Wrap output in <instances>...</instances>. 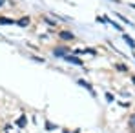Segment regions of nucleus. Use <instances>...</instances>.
Returning <instances> with one entry per match:
<instances>
[{"label": "nucleus", "instance_id": "1", "mask_svg": "<svg viewBox=\"0 0 135 133\" xmlns=\"http://www.w3.org/2000/svg\"><path fill=\"white\" fill-rule=\"evenodd\" d=\"M69 51H71V49H68V47H55V49H53V55H55V57H66Z\"/></svg>", "mask_w": 135, "mask_h": 133}, {"label": "nucleus", "instance_id": "2", "mask_svg": "<svg viewBox=\"0 0 135 133\" xmlns=\"http://www.w3.org/2000/svg\"><path fill=\"white\" fill-rule=\"evenodd\" d=\"M66 60L69 64H75V66H82V60L77 58V57H71V55H66Z\"/></svg>", "mask_w": 135, "mask_h": 133}, {"label": "nucleus", "instance_id": "3", "mask_svg": "<svg viewBox=\"0 0 135 133\" xmlns=\"http://www.w3.org/2000/svg\"><path fill=\"white\" fill-rule=\"evenodd\" d=\"M60 38L62 40H73V33L71 31H62L60 33Z\"/></svg>", "mask_w": 135, "mask_h": 133}, {"label": "nucleus", "instance_id": "4", "mask_svg": "<svg viewBox=\"0 0 135 133\" xmlns=\"http://www.w3.org/2000/svg\"><path fill=\"white\" fill-rule=\"evenodd\" d=\"M17 24H18V26H22V27H26V26L29 24V17H24V18H20Z\"/></svg>", "mask_w": 135, "mask_h": 133}, {"label": "nucleus", "instance_id": "5", "mask_svg": "<svg viewBox=\"0 0 135 133\" xmlns=\"http://www.w3.org/2000/svg\"><path fill=\"white\" fill-rule=\"evenodd\" d=\"M0 24H15V20L7 18V17H0Z\"/></svg>", "mask_w": 135, "mask_h": 133}, {"label": "nucleus", "instance_id": "6", "mask_svg": "<svg viewBox=\"0 0 135 133\" xmlns=\"http://www.w3.org/2000/svg\"><path fill=\"white\" fill-rule=\"evenodd\" d=\"M122 37H124V40H126V42H128V44L132 46V49H135V42H133V40H132V38H130V37H128V35H122Z\"/></svg>", "mask_w": 135, "mask_h": 133}, {"label": "nucleus", "instance_id": "7", "mask_svg": "<svg viewBox=\"0 0 135 133\" xmlns=\"http://www.w3.org/2000/svg\"><path fill=\"white\" fill-rule=\"evenodd\" d=\"M117 17H119V18H120V20H122L124 24H130V26H132V22H130V20H126V18H124L122 15H119V13H117Z\"/></svg>", "mask_w": 135, "mask_h": 133}, {"label": "nucleus", "instance_id": "8", "mask_svg": "<svg viewBox=\"0 0 135 133\" xmlns=\"http://www.w3.org/2000/svg\"><path fill=\"white\" fill-rule=\"evenodd\" d=\"M24 124H26V119H24V117H22V119L18 120V126H24Z\"/></svg>", "mask_w": 135, "mask_h": 133}, {"label": "nucleus", "instance_id": "9", "mask_svg": "<svg viewBox=\"0 0 135 133\" xmlns=\"http://www.w3.org/2000/svg\"><path fill=\"white\" fill-rule=\"evenodd\" d=\"M132 126H135V117H133V119H132Z\"/></svg>", "mask_w": 135, "mask_h": 133}, {"label": "nucleus", "instance_id": "10", "mask_svg": "<svg viewBox=\"0 0 135 133\" xmlns=\"http://www.w3.org/2000/svg\"><path fill=\"white\" fill-rule=\"evenodd\" d=\"M2 4H4V0H0V7H2Z\"/></svg>", "mask_w": 135, "mask_h": 133}, {"label": "nucleus", "instance_id": "11", "mask_svg": "<svg viewBox=\"0 0 135 133\" xmlns=\"http://www.w3.org/2000/svg\"><path fill=\"white\" fill-rule=\"evenodd\" d=\"M132 80H133V84H135V77H133V78H132Z\"/></svg>", "mask_w": 135, "mask_h": 133}]
</instances>
